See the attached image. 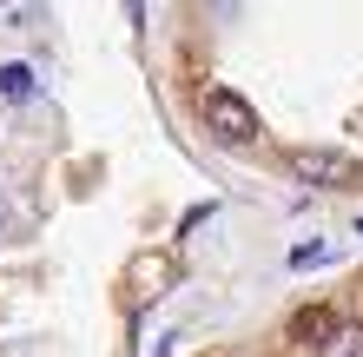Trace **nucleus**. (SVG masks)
<instances>
[{
  "mask_svg": "<svg viewBox=\"0 0 363 357\" xmlns=\"http://www.w3.org/2000/svg\"><path fill=\"white\" fill-rule=\"evenodd\" d=\"M317 357H363V324H337L324 344H317Z\"/></svg>",
  "mask_w": 363,
  "mask_h": 357,
  "instance_id": "39448f33",
  "label": "nucleus"
},
{
  "mask_svg": "<svg viewBox=\"0 0 363 357\" xmlns=\"http://www.w3.org/2000/svg\"><path fill=\"white\" fill-rule=\"evenodd\" d=\"M291 172L304 179V185H350V159L344 153H324V145H297Z\"/></svg>",
  "mask_w": 363,
  "mask_h": 357,
  "instance_id": "f03ea898",
  "label": "nucleus"
},
{
  "mask_svg": "<svg viewBox=\"0 0 363 357\" xmlns=\"http://www.w3.org/2000/svg\"><path fill=\"white\" fill-rule=\"evenodd\" d=\"M337 324H344V318H337V311H330V304H304V311H297V318H291V338L317 351V344H324V338H330V331H337Z\"/></svg>",
  "mask_w": 363,
  "mask_h": 357,
  "instance_id": "7ed1b4c3",
  "label": "nucleus"
},
{
  "mask_svg": "<svg viewBox=\"0 0 363 357\" xmlns=\"http://www.w3.org/2000/svg\"><path fill=\"white\" fill-rule=\"evenodd\" d=\"M330 258V245H297L291 251V271H311V265H324Z\"/></svg>",
  "mask_w": 363,
  "mask_h": 357,
  "instance_id": "423d86ee",
  "label": "nucleus"
},
{
  "mask_svg": "<svg viewBox=\"0 0 363 357\" xmlns=\"http://www.w3.org/2000/svg\"><path fill=\"white\" fill-rule=\"evenodd\" d=\"M33 93H40L33 67H27V60H7V67H0V99H13V106H27Z\"/></svg>",
  "mask_w": 363,
  "mask_h": 357,
  "instance_id": "20e7f679",
  "label": "nucleus"
},
{
  "mask_svg": "<svg viewBox=\"0 0 363 357\" xmlns=\"http://www.w3.org/2000/svg\"><path fill=\"white\" fill-rule=\"evenodd\" d=\"M357 232H363V219H357Z\"/></svg>",
  "mask_w": 363,
  "mask_h": 357,
  "instance_id": "0eeeda50",
  "label": "nucleus"
},
{
  "mask_svg": "<svg viewBox=\"0 0 363 357\" xmlns=\"http://www.w3.org/2000/svg\"><path fill=\"white\" fill-rule=\"evenodd\" d=\"M199 113H205V126L218 133L225 145H258V113H251V99L245 93H231V87H205L199 93Z\"/></svg>",
  "mask_w": 363,
  "mask_h": 357,
  "instance_id": "f257e3e1",
  "label": "nucleus"
},
{
  "mask_svg": "<svg viewBox=\"0 0 363 357\" xmlns=\"http://www.w3.org/2000/svg\"><path fill=\"white\" fill-rule=\"evenodd\" d=\"M7 7H13V0H7Z\"/></svg>",
  "mask_w": 363,
  "mask_h": 357,
  "instance_id": "6e6552de",
  "label": "nucleus"
}]
</instances>
